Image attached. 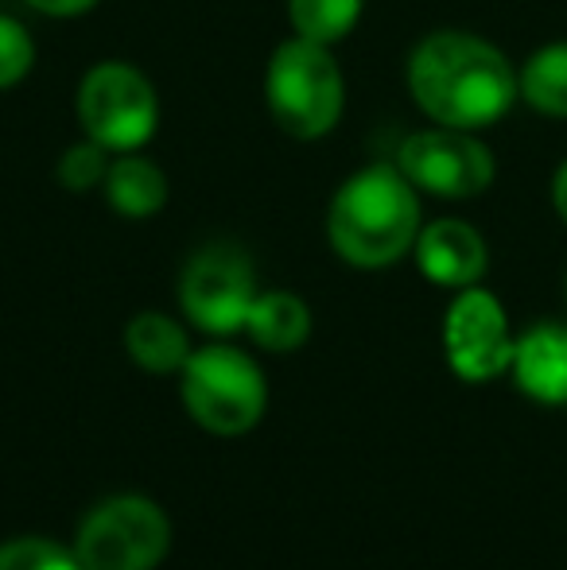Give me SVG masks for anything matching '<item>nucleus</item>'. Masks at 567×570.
Listing matches in <instances>:
<instances>
[{
  "label": "nucleus",
  "instance_id": "1",
  "mask_svg": "<svg viewBox=\"0 0 567 570\" xmlns=\"http://www.w3.org/2000/svg\"><path fill=\"white\" fill-rule=\"evenodd\" d=\"M404 82L417 109L431 125L478 128L498 125L521 101L517 67L501 47L475 31L443 28L420 39L404 67Z\"/></svg>",
  "mask_w": 567,
  "mask_h": 570
},
{
  "label": "nucleus",
  "instance_id": "2",
  "mask_svg": "<svg viewBox=\"0 0 567 570\" xmlns=\"http://www.w3.org/2000/svg\"><path fill=\"white\" fill-rule=\"evenodd\" d=\"M424 229L420 190L397 164H373L350 175L326 206V240L350 268L378 272L404 261Z\"/></svg>",
  "mask_w": 567,
  "mask_h": 570
},
{
  "label": "nucleus",
  "instance_id": "3",
  "mask_svg": "<svg viewBox=\"0 0 567 570\" xmlns=\"http://www.w3.org/2000/svg\"><path fill=\"white\" fill-rule=\"evenodd\" d=\"M265 106L295 140H323L346 109V78L334 47L311 39H284L265 67Z\"/></svg>",
  "mask_w": 567,
  "mask_h": 570
},
{
  "label": "nucleus",
  "instance_id": "4",
  "mask_svg": "<svg viewBox=\"0 0 567 570\" xmlns=\"http://www.w3.org/2000/svg\"><path fill=\"white\" fill-rule=\"evenodd\" d=\"M179 400L206 435L237 439L265 420L268 381L245 350L214 342L190 353L179 368Z\"/></svg>",
  "mask_w": 567,
  "mask_h": 570
},
{
  "label": "nucleus",
  "instance_id": "5",
  "mask_svg": "<svg viewBox=\"0 0 567 570\" xmlns=\"http://www.w3.org/2000/svg\"><path fill=\"white\" fill-rule=\"evenodd\" d=\"M70 551L82 570H156L172 551V520L151 497H106L78 520Z\"/></svg>",
  "mask_w": 567,
  "mask_h": 570
},
{
  "label": "nucleus",
  "instance_id": "6",
  "mask_svg": "<svg viewBox=\"0 0 567 570\" xmlns=\"http://www.w3.org/2000/svg\"><path fill=\"white\" fill-rule=\"evenodd\" d=\"M75 114L86 140L121 156V151H140L156 136L159 98L140 67L106 59L82 75L75 94Z\"/></svg>",
  "mask_w": 567,
  "mask_h": 570
},
{
  "label": "nucleus",
  "instance_id": "7",
  "mask_svg": "<svg viewBox=\"0 0 567 570\" xmlns=\"http://www.w3.org/2000/svg\"><path fill=\"white\" fill-rule=\"evenodd\" d=\"M397 167L420 195L447 198V203L486 195L498 179V159H493L490 144L478 132L443 125L404 136L397 148Z\"/></svg>",
  "mask_w": 567,
  "mask_h": 570
},
{
  "label": "nucleus",
  "instance_id": "8",
  "mask_svg": "<svg viewBox=\"0 0 567 570\" xmlns=\"http://www.w3.org/2000/svg\"><path fill=\"white\" fill-rule=\"evenodd\" d=\"M257 299V272L237 245H203L179 272V307L195 331L234 338Z\"/></svg>",
  "mask_w": 567,
  "mask_h": 570
},
{
  "label": "nucleus",
  "instance_id": "9",
  "mask_svg": "<svg viewBox=\"0 0 567 570\" xmlns=\"http://www.w3.org/2000/svg\"><path fill=\"white\" fill-rule=\"evenodd\" d=\"M517 338L509 334L506 307L486 287H462L443 315V353L454 376L470 384L493 381L514 365Z\"/></svg>",
  "mask_w": 567,
  "mask_h": 570
},
{
  "label": "nucleus",
  "instance_id": "10",
  "mask_svg": "<svg viewBox=\"0 0 567 570\" xmlns=\"http://www.w3.org/2000/svg\"><path fill=\"white\" fill-rule=\"evenodd\" d=\"M412 256H417V268L428 284L451 287V292L475 287L478 279L486 276V268H490V248H486V237L462 218L424 222Z\"/></svg>",
  "mask_w": 567,
  "mask_h": 570
},
{
  "label": "nucleus",
  "instance_id": "11",
  "mask_svg": "<svg viewBox=\"0 0 567 570\" xmlns=\"http://www.w3.org/2000/svg\"><path fill=\"white\" fill-rule=\"evenodd\" d=\"M509 373H514L517 389L529 400H537V404H567V326L540 323L532 331H525L517 338Z\"/></svg>",
  "mask_w": 567,
  "mask_h": 570
},
{
  "label": "nucleus",
  "instance_id": "12",
  "mask_svg": "<svg viewBox=\"0 0 567 570\" xmlns=\"http://www.w3.org/2000/svg\"><path fill=\"white\" fill-rule=\"evenodd\" d=\"M101 195H106L114 214L144 222L167 206V175H164V167L151 164L140 151H121V156H114V164H109Z\"/></svg>",
  "mask_w": 567,
  "mask_h": 570
},
{
  "label": "nucleus",
  "instance_id": "13",
  "mask_svg": "<svg viewBox=\"0 0 567 570\" xmlns=\"http://www.w3.org/2000/svg\"><path fill=\"white\" fill-rule=\"evenodd\" d=\"M125 353L144 373L172 376L187 365V357L195 350H190V338L179 318L164 315V311H140L125 326Z\"/></svg>",
  "mask_w": 567,
  "mask_h": 570
},
{
  "label": "nucleus",
  "instance_id": "14",
  "mask_svg": "<svg viewBox=\"0 0 567 570\" xmlns=\"http://www.w3.org/2000/svg\"><path fill=\"white\" fill-rule=\"evenodd\" d=\"M245 334L268 353H292L311 338V307L295 292H257L245 318Z\"/></svg>",
  "mask_w": 567,
  "mask_h": 570
},
{
  "label": "nucleus",
  "instance_id": "15",
  "mask_svg": "<svg viewBox=\"0 0 567 570\" xmlns=\"http://www.w3.org/2000/svg\"><path fill=\"white\" fill-rule=\"evenodd\" d=\"M517 94L532 114L567 120V39L537 47L517 67Z\"/></svg>",
  "mask_w": 567,
  "mask_h": 570
},
{
  "label": "nucleus",
  "instance_id": "16",
  "mask_svg": "<svg viewBox=\"0 0 567 570\" xmlns=\"http://www.w3.org/2000/svg\"><path fill=\"white\" fill-rule=\"evenodd\" d=\"M365 0H287V20L300 39L334 47L358 28Z\"/></svg>",
  "mask_w": 567,
  "mask_h": 570
},
{
  "label": "nucleus",
  "instance_id": "17",
  "mask_svg": "<svg viewBox=\"0 0 567 570\" xmlns=\"http://www.w3.org/2000/svg\"><path fill=\"white\" fill-rule=\"evenodd\" d=\"M109 164H114V151H106L94 140H78L59 156V164H55V179H59L70 195H86V190H94V187L106 183Z\"/></svg>",
  "mask_w": 567,
  "mask_h": 570
},
{
  "label": "nucleus",
  "instance_id": "18",
  "mask_svg": "<svg viewBox=\"0 0 567 570\" xmlns=\"http://www.w3.org/2000/svg\"><path fill=\"white\" fill-rule=\"evenodd\" d=\"M0 570H82V563L47 535H16L0 543Z\"/></svg>",
  "mask_w": 567,
  "mask_h": 570
},
{
  "label": "nucleus",
  "instance_id": "19",
  "mask_svg": "<svg viewBox=\"0 0 567 570\" xmlns=\"http://www.w3.org/2000/svg\"><path fill=\"white\" fill-rule=\"evenodd\" d=\"M36 67V39L16 16L0 12V90H12Z\"/></svg>",
  "mask_w": 567,
  "mask_h": 570
},
{
  "label": "nucleus",
  "instance_id": "20",
  "mask_svg": "<svg viewBox=\"0 0 567 570\" xmlns=\"http://www.w3.org/2000/svg\"><path fill=\"white\" fill-rule=\"evenodd\" d=\"M23 4H31L36 12L43 16H55V20H75V16H86L98 8V0H23Z\"/></svg>",
  "mask_w": 567,
  "mask_h": 570
},
{
  "label": "nucleus",
  "instance_id": "21",
  "mask_svg": "<svg viewBox=\"0 0 567 570\" xmlns=\"http://www.w3.org/2000/svg\"><path fill=\"white\" fill-rule=\"evenodd\" d=\"M553 210H556V218L567 226V159L556 167V175H553Z\"/></svg>",
  "mask_w": 567,
  "mask_h": 570
},
{
  "label": "nucleus",
  "instance_id": "22",
  "mask_svg": "<svg viewBox=\"0 0 567 570\" xmlns=\"http://www.w3.org/2000/svg\"><path fill=\"white\" fill-rule=\"evenodd\" d=\"M564 299H567V279H564Z\"/></svg>",
  "mask_w": 567,
  "mask_h": 570
}]
</instances>
